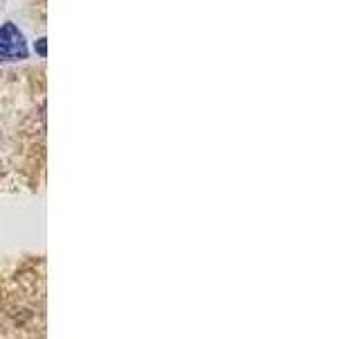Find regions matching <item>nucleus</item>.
Segmentation results:
<instances>
[{"label":"nucleus","instance_id":"obj_1","mask_svg":"<svg viewBox=\"0 0 362 339\" xmlns=\"http://www.w3.org/2000/svg\"><path fill=\"white\" fill-rule=\"evenodd\" d=\"M28 54V45L14 23H5L0 28V59H23Z\"/></svg>","mask_w":362,"mask_h":339}]
</instances>
